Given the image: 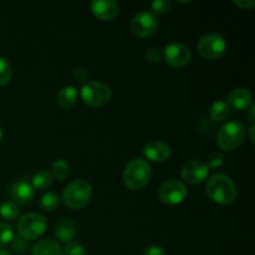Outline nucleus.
<instances>
[{
    "label": "nucleus",
    "instance_id": "9",
    "mask_svg": "<svg viewBox=\"0 0 255 255\" xmlns=\"http://www.w3.org/2000/svg\"><path fill=\"white\" fill-rule=\"evenodd\" d=\"M158 22H157L156 16L151 11L142 10L137 12L131 21V29L136 36L146 39V37L152 36L156 32Z\"/></svg>",
    "mask_w": 255,
    "mask_h": 255
},
{
    "label": "nucleus",
    "instance_id": "14",
    "mask_svg": "<svg viewBox=\"0 0 255 255\" xmlns=\"http://www.w3.org/2000/svg\"><path fill=\"white\" fill-rule=\"evenodd\" d=\"M229 107H233L236 110H246L253 105V95L248 89L244 87H238L234 89L231 94L228 95V102Z\"/></svg>",
    "mask_w": 255,
    "mask_h": 255
},
{
    "label": "nucleus",
    "instance_id": "1",
    "mask_svg": "<svg viewBox=\"0 0 255 255\" xmlns=\"http://www.w3.org/2000/svg\"><path fill=\"white\" fill-rule=\"evenodd\" d=\"M206 192L209 198L218 204H231L237 198V187L227 174L217 173L208 179Z\"/></svg>",
    "mask_w": 255,
    "mask_h": 255
},
{
    "label": "nucleus",
    "instance_id": "27",
    "mask_svg": "<svg viewBox=\"0 0 255 255\" xmlns=\"http://www.w3.org/2000/svg\"><path fill=\"white\" fill-rule=\"evenodd\" d=\"M169 7H171V2H169L168 0H153L151 4V9L153 10L154 14L157 15L167 14ZM153 12H152V14H153Z\"/></svg>",
    "mask_w": 255,
    "mask_h": 255
},
{
    "label": "nucleus",
    "instance_id": "22",
    "mask_svg": "<svg viewBox=\"0 0 255 255\" xmlns=\"http://www.w3.org/2000/svg\"><path fill=\"white\" fill-rule=\"evenodd\" d=\"M60 203H61V197L57 193H54V192H49V193L44 194L41 197V199H40V206H41V208L49 212H52L56 208H59Z\"/></svg>",
    "mask_w": 255,
    "mask_h": 255
},
{
    "label": "nucleus",
    "instance_id": "13",
    "mask_svg": "<svg viewBox=\"0 0 255 255\" xmlns=\"http://www.w3.org/2000/svg\"><path fill=\"white\" fill-rule=\"evenodd\" d=\"M172 149L169 144L162 141H151L143 147V154L146 158L153 162H164L169 158Z\"/></svg>",
    "mask_w": 255,
    "mask_h": 255
},
{
    "label": "nucleus",
    "instance_id": "12",
    "mask_svg": "<svg viewBox=\"0 0 255 255\" xmlns=\"http://www.w3.org/2000/svg\"><path fill=\"white\" fill-rule=\"evenodd\" d=\"M91 11L100 20L109 21L119 15L120 5L115 0H92Z\"/></svg>",
    "mask_w": 255,
    "mask_h": 255
},
{
    "label": "nucleus",
    "instance_id": "34",
    "mask_svg": "<svg viewBox=\"0 0 255 255\" xmlns=\"http://www.w3.org/2000/svg\"><path fill=\"white\" fill-rule=\"evenodd\" d=\"M254 111H255V106H254V104L252 105L251 106V109H249V121L252 122V125H254Z\"/></svg>",
    "mask_w": 255,
    "mask_h": 255
},
{
    "label": "nucleus",
    "instance_id": "29",
    "mask_svg": "<svg viewBox=\"0 0 255 255\" xmlns=\"http://www.w3.org/2000/svg\"><path fill=\"white\" fill-rule=\"evenodd\" d=\"M11 243H12V248H14L15 252H24L25 249L29 247L26 239L22 238V237H16V238L12 239Z\"/></svg>",
    "mask_w": 255,
    "mask_h": 255
},
{
    "label": "nucleus",
    "instance_id": "3",
    "mask_svg": "<svg viewBox=\"0 0 255 255\" xmlns=\"http://www.w3.org/2000/svg\"><path fill=\"white\" fill-rule=\"evenodd\" d=\"M92 187L85 179H76L65 188L61 201L71 209H81L91 201Z\"/></svg>",
    "mask_w": 255,
    "mask_h": 255
},
{
    "label": "nucleus",
    "instance_id": "35",
    "mask_svg": "<svg viewBox=\"0 0 255 255\" xmlns=\"http://www.w3.org/2000/svg\"><path fill=\"white\" fill-rule=\"evenodd\" d=\"M254 125H252V126L249 127V139H251L252 143H254Z\"/></svg>",
    "mask_w": 255,
    "mask_h": 255
},
{
    "label": "nucleus",
    "instance_id": "28",
    "mask_svg": "<svg viewBox=\"0 0 255 255\" xmlns=\"http://www.w3.org/2000/svg\"><path fill=\"white\" fill-rule=\"evenodd\" d=\"M223 156H222L221 153H218V152H214V153L209 154L208 158H207L206 161V164L208 166V168H218V167H221L222 164H223Z\"/></svg>",
    "mask_w": 255,
    "mask_h": 255
},
{
    "label": "nucleus",
    "instance_id": "21",
    "mask_svg": "<svg viewBox=\"0 0 255 255\" xmlns=\"http://www.w3.org/2000/svg\"><path fill=\"white\" fill-rule=\"evenodd\" d=\"M0 216L5 218L6 221H16L20 216V208L15 202H4L0 206Z\"/></svg>",
    "mask_w": 255,
    "mask_h": 255
},
{
    "label": "nucleus",
    "instance_id": "37",
    "mask_svg": "<svg viewBox=\"0 0 255 255\" xmlns=\"http://www.w3.org/2000/svg\"><path fill=\"white\" fill-rule=\"evenodd\" d=\"M1 137H2V131H1V127H0V141H1Z\"/></svg>",
    "mask_w": 255,
    "mask_h": 255
},
{
    "label": "nucleus",
    "instance_id": "8",
    "mask_svg": "<svg viewBox=\"0 0 255 255\" xmlns=\"http://www.w3.org/2000/svg\"><path fill=\"white\" fill-rule=\"evenodd\" d=\"M187 194H188V191H187L186 184L176 179H169L164 182L158 189V197L161 202L168 206L182 203L187 198Z\"/></svg>",
    "mask_w": 255,
    "mask_h": 255
},
{
    "label": "nucleus",
    "instance_id": "15",
    "mask_svg": "<svg viewBox=\"0 0 255 255\" xmlns=\"http://www.w3.org/2000/svg\"><path fill=\"white\" fill-rule=\"evenodd\" d=\"M10 194H11V198L14 199L15 203L29 204L34 199V188L29 182L17 181L11 186Z\"/></svg>",
    "mask_w": 255,
    "mask_h": 255
},
{
    "label": "nucleus",
    "instance_id": "20",
    "mask_svg": "<svg viewBox=\"0 0 255 255\" xmlns=\"http://www.w3.org/2000/svg\"><path fill=\"white\" fill-rule=\"evenodd\" d=\"M54 182V177L49 171H39L32 176L31 186L36 189H47Z\"/></svg>",
    "mask_w": 255,
    "mask_h": 255
},
{
    "label": "nucleus",
    "instance_id": "31",
    "mask_svg": "<svg viewBox=\"0 0 255 255\" xmlns=\"http://www.w3.org/2000/svg\"><path fill=\"white\" fill-rule=\"evenodd\" d=\"M74 77L79 82L86 81V80L89 79V72H87V70L84 69V67H77L74 71Z\"/></svg>",
    "mask_w": 255,
    "mask_h": 255
},
{
    "label": "nucleus",
    "instance_id": "33",
    "mask_svg": "<svg viewBox=\"0 0 255 255\" xmlns=\"http://www.w3.org/2000/svg\"><path fill=\"white\" fill-rule=\"evenodd\" d=\"M233 4L242 9H252L255 5L254 0H233Z\"/></svg>",
    "mask_w": 255,
    "mask_h": 255
},
{
    "label": "nucleus",
    "instance_id": "30",
    "mask_svg": "<svg viewBox=\"0 0 255 255\" xmlns=\"http://www.w3.org/2000/svg\"><path fill=\"white\" fill-rule=\"evenodd\" d=\"M146 59L148 60L149 62H158L159 60L162 59V52L159 51L157 47H151L148 49V51L146 52Z\"/></svg>",
    "mask_w": 255,
    "mask_h": 255
},
{
    "label": "nucleus",
    "instance_id": "10",
    "mask_svg": "<svg viewBox=\"0 0 255 255\" xmlns=\"http://www.w3.org/2000/svg\"><path fill=\"white\" fill-rule=\"evenodd\" d=\"M162 57L171 66L183 67L191 61L192 52L189 47L182 42H171L164 46Z\"/></svg>",
    "mask_w": 255,
    "mask_h": 255
},
{
    "label": "nucleus",
    "instance_id": "2",
    "mask_svg": "<svg viewBox=\"0 0 255 255\" xmlns=\"http://www.w3.org/2000/svg\"><path fill=\"white\" fill-rule=\"evenodd\" d=\"M152 178V168L143 158H134L128 162L124 171V183L131 191H141Z\"/></svg>",
    "mask_w": 255,
    "mask_h": 255
},
{
    "label": "nucleus",
    "instance_id": "7",
    "mask_svg": "<svg viewBox=\"0 0 255 255\" xmlns=\"http://www.w3.org/2000/svg\"><path fill=\"white\" fill-rule=\"evenodd\" d=\"M226 39L217 32L203 35L198 41V52L207 60L218 59L226 52Z\"/></svg>",
    "mask_w": 255,
    "mask_h": 255
},
{
    "label": "nucleus",
    "instance_id": "16",
    "mask_svg": "<svg viewBox=\"0 0 255 255\" xmlns=\"http://www.w3.org/2000/svg\"><path fill=\"white\" fill-rule=\"evenodd\" d=\"M54 234L60 242L71 243L72 239L76 237V226H75V223L71 219L62 218L55 226Z\"/></svg>",
    "mask_w": 255,
    "mask_h": 255
},
{
    "label": "nucleus",
    "instance_id": "5",
    "mask_svg": "<svg viewBox=\"0 0 255 255\" xmlns=\"http://www.w3.org/2000/svg\"><path fill=\"white\" fill-rule=\"evenodd\" d=\"M111 97V89L101 81H87L81 87V99L89 106H105L106 104H109Z\"/></svg>",
    "mask_w": 255,
    "mask_h": 255
},
{
    "label": "nucleus",
    "instance_id": "4",
    "mask_svg": "<svg viewBox=\"0 0 255 255\" xmlns=\"http://www.w3.org/2000/svg\"><path fill=\"white\" fill-rule=\"evenodd\" d=\"M246 137V127L242 122L229 121L221 127L217 133V144L227 152L238 148Z\"/></svg>",
    "mask_w": 255,
    "mask_h": 255
},
{
    "label": "nucleus",
    "instance_id": "18",
    "mask_svg": "<svg viewBox=\"0 0 255 255\" xmlns=\"http://www.w3.org/2000/svg\"><path fill=\"white\" fill-rule=\"evenodd\" d=\"M32 255H61V247L52 239H42L34 246Z\"/></svg>",
    "mask_w": 255,
    "mask_h": 255
},
{
    "label": "nucleus",
    "instance_id": "26",
    "mask_svg": "<svg viewBox=\"0 0 255 255\" xmlns=\"http://www.w3.org/2000/svg\"><path fill=\"white\" fill-rule=\"evenodd\" d=\"M61 255H86V251L80 243H67L64 249H61Z\"/></svg>",
    "mask_w": 255,
    "mask_h": 255
},
{
    "label": "nucleus",
    "instance_id": "24",
    "mask_svg": "<svg viewBox=\"0 0 255 255\" xmlns=\"http://www.w3.org/2000/svg\"><path fill=\"white\" fill-rule=\"evenodd\" d=\"M12 77V69L10 62L5 57L0 56V86H4L10 82Z\"/></svg>",
    "mask_w": 255,
    "mask_h": 255
},
{
    "label": "nucleus",
    "instance_id": "6",
    "mask_svg": "<svg viewBox=\"0 0 255 255\" xmlns=\"http://www.w3.org/2000/svg\"><path fill=\"white\" fill-rule=\"evenodd\" d=\"M47 228V222L42 214L27 213L20 217L17 221V233L25 239H36L45 233Z\"/></svg>",
    "mask_w": 255,
    "mask_h": 255
},
{
    "label": "nucleus",
    "instance_id": "25",
    "mask_svg": "<svg viewBox=\"0 0 255 255\" xmlns=\"http://www.w3.org/2000/svg\"><path fill=\"white\" fill-rule=\"evenodd\" d=\"M12 239H14V231L11 226L6 223H0V246L11 243Z\"/></svg>",
    "mask_w": 255,
    "mask_h": 255
},
{
    "label": "nucleus",
    "instance_id": "19",
    "mask_svg": "<svg viewBox=\"0 0 255 255\" xmlns=\"http://www.w3.org/2000/svg\"><path fill=\"white\" fill-rule=\"evenodd\" d=\"M229 114H231V107L223 100H217L212 104L211 110H209V115L211 119L214 122H222L224 120L228 119Z\"/></svg>",
    "mask_w": 255,
    "mask_h": 255
},
{
    "label": "nucleus",
    "instance_id": "36",
    "mask_svg": "<svg viewBox=\"0 0 255 255\" xmlns=\"http://www.w3.org/2000/svg\"><path fill=\"white\" fill-rule=\"evenodd\" d=\"M0 255H10V253H9V252L6 251V249L0 248Z\"/></svg>",
    "mask_w": 255,
    "mask_h": 255
},
{
    "label": "nucleus",
    "instance_id": "23",
    "mask_svg": "<svg viewBox=\"0 0 255 255\" xmlns=\"http://www.w3.org/2000/svg\"><path fill=\"white\" fill-rule=\"evenodd\" d=\"M51 171H52V177H55L59 181H64L70 173V167L67 164L66 161L64 159H56V161L52 162L51 164Z\"/></svg>",
    "mask_w": 255,
    "mask_h": 255
},
{
    "label": "nucleus",
    "instance_id": "11",
    "mask_svg": "<svg viewBox=\"0 0 255 255\" xmlns=\"http://www.w3.org/2000/svg\"><path fill=\"white\" fill-rule=\"evenodd\" d=\"M209 168L202 159H191L182 166L181 177L189 184H199L208 177Z\"/></svg>",
    "mask_w": 255,
    "mask_h": 255
},
{
    "label": "nucleus",
    "instance_id": "17",
    "mask_svg": "<svg viewBox=\"0 0 255 255\" xmlns=\"http://www.w3.org/2000/svg\"><path fill=\"white\" fill-rule=\"evenodd\" d=\"M76 100L77 91L74 86H71V85L64 86L59 92H57L56 102L60 107H62V109H70V107H72L76 104Z\"/></svg>",
    "mask_w": 255,
    "mask_h": 255
},
{
    "label": "nucleus",
    "instance_id": "32",
    "mask_svg": "<svg viewBox=\"0 0 255 255\" xmlns=\"http://www.w3.org/2000/svg\"><path fill=\"white\" fill-rule=\"evenodd\" d=\"M144 255H167L166 251L159 246H151L146 248L144 251Z\"/></svg>",
    "mask_w": 255,
    "mask_h": 255
}]
</instances>
